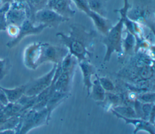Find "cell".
<instances>
[{
	"label": "cell",
	"instance_id": "1",
	"mask_svg": "<svg viewBox=\"0 0 155 134\" xmlns=\"http://www.w3.org/2000/svg\"><path fill=\"white\" fill-rule=\"evenodd\" d=\"M70 28L68 35L59 32L56 33V36L60 38L69 53L76 57L78 62L88 60L93 56L96 32L94 30L87 31L84 25L79 24H71Z\"/></svg>",
	"mask_w": 155,
	"mask_h": 134
},
{
	"label": "cell",
	"instance_id": "2",
	"mask_svg": "<svg viewBox=\"0 0 155 134\" xmlns=\"http://www.w3.org/2000/svg\"><path fill=\"white\" fill-rule=\"evenodd\" d=\"M127 12V17L139 25L148 27L154 33V0H132Z\"/></svg>",
	"mask_w": 155,
	"mask_h": 134
},
{
	"label": "cell",
	"instance_id": "3",
	"mask_svg": "<svg viewBox=\"0 0 155 134\" xmlns=\"http://www.w3.org/2000/svg\"><path fill=\"white\" fill-rule=\"evenodd\" d=\"M124 25V22L120 18L118 22L113 26L108 33L104 36L102 40V42L106 46L104 62L109 61L114 52L120 55L123 54L122 32Z\"/></svg>",
	"mask_w": 155,
	"mask_h": 134
},
{
	"label": "cell",
	"instance_id": "4",
	"mask_svg": "<svg viewBox=\"0 0 155 134\" xmlns=\"http://www.w3.org/2000/svg\"><path fill=\"white\" fill-rule=\"evenodd\" d=\"M47 111L46 107L41 110H35L31 108L20 115V121L17 126L18 133L24 134L31 129L47 124Z\"/></svg>",
	"mask_w": 155,
	"mask_h": 134
},
{
	"label": "cell",
	"instance_id": "5",
	"mask_svg": "<svg viewBox=\"0 0 155 134\" xmlns=\"http://www.w3.org/2000/svg\"><path fill=\"white\" fill-rule=\"evenodd\" d=\"M68 53V48L64 45L62 46L48 43H42L39 66L45 62L59 63Z\"/></svg>",
	"mask_w": 155,
	"mask_h": 134
},
{
	"label": "cell",
	"instance_id": "6",
	"mask_svg": "<svg viewBox=\"0 0 155 134\" xmlns=\"http://www.w3.org/2000/svg\"><path fill=\"white\" fill-rule=\"evenodd\" d=\"M69 19L62 16L54 10L45 7L38 10L34 14L32 22L45 25L47 28H57L60 24L69 21Z\"/></svg>",
	"mask_w": 155,
	"mask_h": 134
},
{
	"label": "cell",
	"instance_id": "7",
	"mask_svg": "<svg viewBox=\"0 0 155 134\" xmlns=\"http://www.w3.org/2000/svg\"><path fill=\"white\" fill-rule=\"evenodd\" d=\"M56 66L57 64L54 63L52 68L48 72L27 83V88L24 94L28 96L37 95L42 90L50 86L52 81Z\"/></svg>",
	"mask_w": 155,
	"mask_h": 134
},
{
	"label": "cell",
	"instance_id": "8",
	"mask_svg": "<svg viewBox=\"0 0 155 134\" xmlns=\"http://www.w3.org/2000/svg\"><path fill=\"white\" fill-rule=\"evenodd\" d=\"M71 0H48L46 8L51 9L63 17L70 19L76 11L71 8Z\"/></svg>",
	"mask_w": 155,
	"mask_h": 134
},
{
	"label": "cell",
	"instance_id": "9",
	"mask_svg": "<svg viewBox=\"0 0 155 134\" xmlns=\"http://www.w3.org/2000/svg\"><path fill=\"white\" fill-rule=\"evenodd\" d=\"M111 111L117 118H121L123 120H124L125 122V124H133L134 126L133 133H137V132L140 130H143L148 132L149 133L154 134V124H151L148 121L139 118H127L118 114L112 109H111Z\"/></svg>",
	"mask_w": 155,
	"mask_h": 134
},
{
	"label": "cell",
	"instance_id": "10",
	"mask_svg": "<svg viewBox=\"0 0 155 134\" xmlns=\"http://www.w3.org/2000/svg\"><path fill=\"white\" fill-rule=\"evenodd\" d=\"M41 43H34L25 50V63L31 69H36L39 66V60L41 53Z\"/></svg>",
	"mask_w": 155,
	"mask_h": 134
},
{
	"label": "cell",
	"instance_id": "11",
	"mask_svg": "<svg viewBox=\"0 0 155 134\" xmlns=\"http://www.w3.org/2000/svg\"><path fill=\"white\" fill-rule=\"evenodd\" d=\"M46 28H47V27L45 25L38 24V25H35L31 21L27 19H25L21 25L18 37L13 42V45L21 40L24 37L30 34H38Z\"/></svg>",
	"mask_w": 155,
	"mask_h": 134
},
{
	"label": "cell",
	"instance_id": "12",
	"mask_svg": "<svg viewBox=\"0 0 155 134\" xmlns=\"http://www.w3.org/2000/svg\"><path fill=\"white\" fill-rule=\"evenodd\" d=\"M78 63L83 75L84 86L87 89V96L88 97L92 85L91 76L96 74V69L89 60H81L78 62Z\"/></svg>",
	"mask_w": 155,
	"mask_h": 134
},
{
	"label": "cell",
	"instance_id": "13",
	"mask_svg": "<svg viewBox=\"0 0 155 134\" xmlns=\"http://www.w3.org/2000/svg\"><path fill=\"white\" fill-rule=\"evenodd\" d=\"M68 92H64L59 91H55V92L48 99L45 107L47 111V124H48L51 119L52 112L59 106L64 100L68 97Z\"/></svg>",
	"mask_w": 155,
	"mask_h": 134
},
{
	"label": "cell",
	"instance_id": "14",
	"mask_svg": "<svg viewBox=\"0 0 155 134\" xmlns=\"http://www.w3.org/2000/svg\"><path fill=\"white\" fill-rule=\"evenodd\" d=\"M87 15L93 21L97 31L104 36L106 35L113 27L111 22L107 17L102 16L91 10Z\"/></svg>",
	"mask_w": 155,
	"mask_h": 134
},
{
	"label": "cell",
	"instance_id": "15",
	"mask_svg": "<svg viewBox=\"0 0 155 134\" xmlns=\"http://www.w3.org/2000/svg\"><path fill=\"white\" fill-rule=\"evenodd\" d=\"M74 69L75 68L61 73L54 82V88L56 91L69 93Z\"/></svg>",
	"mask_w": 155,
	"mask_h": 134
},
{
	"label": "cell",
	"instance_id": "16",
	"mask_svg": "<svg viewBox=\"0 0 155 134\" xmlns=\"http://www.w3.org/2000/svg\"><path fill=\"white\" fill-rule=\"evenodd\" d=\"M94 75L96 79L94 80L92 83L89 96L90 95L91 98L96 101L102 102L105 98L106 92L101 86L97 74Z\"/></svg>",
	"mask_w": 155,
	"mask_h": 134
},
{
	"label": "cell",
	"instance_id": "17",
	"mask_svg": "<svg viewBox=\"0 0 155 134\" xmlns=\"http://www.w3.org/2000/svg\"><path fill=\"white\" fill-rule=\"evenodd\" d=\"M27 84L16 87L14 89H5L1 88V89L5 92L9 103H15L18 101L24 94L26 90Z\"/></svg>",
	"mask_w": 155,
	"mask_h": 134
},
{
	"label": "cell",
	"instance_id": "18",
	"mask_svg": "<svg viewBox=\"0 0 155 134\" xmlns=\"http://www.w3.org/2000/svg\"><path fill=\"white\" fill-rule=\"evenodd\" d=\"M125 36H122V48L124 53L131 54L135 49L136 45V39L134 36L128 30L125 31Z\"/></svg>",
	"mask_w": 155,
	"mask_h": 134
},
{
	"label": "cell",
	"instance_id": "19",
	"mask_svg": "<svg viewBox=\"0 0 155 134\" xmlns=\"http://www.w3.org/2000/svg\"><path fill=\"white\" fill-rule=\"evenodd\" d=\"M90 10L102 16L107 17V10L105 1L104 0H87Z\"/></svg>",
	"mask_w": 155,
	"mask_h": 134
},
{
	"label": "cell",
	"instance_id": "20",
	"mask_svg": "<svg viewBox=\"0 0 155 134\" xmlns=\"http://www.w3.org/2000/svg\"><path fill=\"white\" fill-rule=\"evenodd\" d=\"M111 109L127 118H137L134 109L130 106H116Z\"/></svg>",
	"mask_w": 155,
	"mask_h": 134
},
{
	"label": "cell",
	"instance_id": "21",
	"mask_svg": "<svg viewBox=\"0 0 155 134\" xmlns=\"http://www.w3.org/2000/svg\"><path fill=\"white\" fill-rule=\"evenodd\" d=\"M28 5L31 17L33 18L34 14L39 10L46 7L48 0H25Z\"/></svg>",
	"mask_w": 155,
	"mask_h": 134
},
{
	"label": "cell",
	"instance_id": "22",
	"mask_svg": "<svg viewBox=\"0 0 155 134\" xmlns=\"http://www.w3.org/2000/svg\"><path fill=\"white\" fill-rule=\"evenodd\" d=\"M99 82L105 91L111 92L115 89V86L113 81L107 77H99Z\"/></svg>",
	"mask_w": 155,
	"mask_h": 134
},
{
	"label": "cell",
	"instance_id": "23",
	"mask_svg": "<svg viewBox=\"0 0 155 134\" xmlns=\"http://www.w3.org/2000/svg\"><path fill=\"white\" fill-rule=\"evenodd\" d=\"M137 100L142 103H154L155 94L154 92H146L137 95Z\"/></svg>",
	"mask_w": 155,
	"mask_h": 134
},
{
	"label": "cell",
	"instance_id": "24",
	"mask_svg": "<svg viewBox=\"0 0 155 134\" xmlns=\"http://www.w3.org/2000/svg\"><path fill=\"white\" fill-rule=\"evenodd\" d=\"M71 1L80 11H83L86 14H88L91 11L87 0H71Z\"/></svg>",
	"mask_w": 155,
	"mask_h": 134
},
{
	"label": "cell",
	"instance_id": "25",
	"mask_svg": "<svg viewBox=\"0 0 155 134\" xmlns=\"http://www.w3.org/2000/svg\"><path fill=\"white\" fill-rule=\"evenodd\" d=\"M10 68V63L8 60L4 59L0 60V79L2 78L3 77L7 74Z\"/></svg>",
	"mask_w": 155,
	"mask_h": 134
},
{
	"label": "cell",
	"instance_id": "26",
	"mask_svg": "<svg viewBox=\"0 0 155 134\" xmlns=\"http://www.w3.org/2000/svg\"><path fill=\"white\" fill-rule=\"evenodd\" d=\"M8 99L5 92L1 89H0V103L2 104L3 106H5L8 103Z\"/></svg>",
	"mask_w": 155,
	"mask_h": 134
},
{
	"label": "cell",
	"instance_id": "27",
	"mask_svg": "<svg viewBox=\"0 0 155 134\" xmlns=\"http://www.w3.org/2000/svg\"><path fill=\"white\" fill-rule=\"evenodd\" d=\"M104 1H108V0H104Z\"/></svg>",
	"mask_w": 155,
	"mask_h": 134
},
{
	"label": "cell",
	"instance_id": "28",
	"mask_svg": "<svg viewBox=\"0 0 155 134\" xmlns=\"http://www.w3.org/2000/svg\"><path fill=\"white\" fill-rule=\"evenodd\" d=\"M1 88H2V87H1V86H0V89H1Z\"/></svg>",
	"mask_w": 155,
	"mask_h": 134
},
{
	"label": "cell",
	"instance_id": "29",
	"mask_svg": "<svg viewBox=\"0 0 155 134\" xmlns=\"http://www.w3.org/2000/svg\"><path fill=\"white\" fill-rule=\"evenodd\" d=\"M1 107V106H0V107Z\"/></svg>",
	"mask_w": 155,
	"mask_h": 134
}]
</instances>
